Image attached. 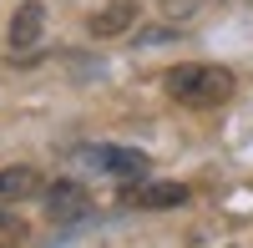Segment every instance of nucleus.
<instances>
[{
  "label": "nucleus",
  "mask_w": 253,
  "mask_h": 248,
  "mask_svg": "<svg viewBox=\"0 0 253 248\" xmlns=\"http://www.w3.org/2000/svg\"><path fill=\"white\" fill-rule=\"evenodd\" d=\"M76 162H81V167H91V172H107V177H126V182H137V177L152 172L147 152L117 147V142H86V147H76Z\"/></svg>",
  "instance_id": "obj_2"
},
{
  "label": "nucleus",
  "mask_w": 253,
  "mask_h": 248,
  "mask_svg": "<svg viewBox=\"0 0 253 248\" xmlns=\"http://www.w3.org/2000/svg\"><path fill=\"white\" fill-rule=\"evenodd\" d=\"M126 208H137V213H162V208H182L187 203V188L182 182H157V177H137L132 188H126Z\"/></svg>",
  "instance_id": "obj_4"
},
{
  "label": "nucleus",
  "mask_w": 253,
  "mask_h": 248,
  "mask_svg": "<svg viewBox=\"0 0 253 248\" xmlns=\"http://www.w3.org/2000/svg\"><path fill=\"white\" fill-rule=\"evenodd\" d=\"M41 198H46V218L61 223V228H76V223H91V218H96L91 193L81 188V182H71V177H61L56 188H46Z\"/></svg>",
  "instance_id": "obj_3"
},
{
  "label": "nucleus",
  "mask_w": 253,
  "mask_h": 248,
  "mask_svg": "<svg viewBox=\"0 0 253 248\" xmlns=\"http://www.w3.org/2000/svg\"><path fill=\"white\" fill-rule=\"evenodd\" d=\"M41 193H46V182L36 167H0V203H26Z\"/></svg>",
  "instance_id": "obj_7"
},
{
  "label": "nucleus",
  "mask_w": 253,
  "mask_h": 248,
  "mask_svg": "<svg viewBox=\"0 0 253 248\" xmlns=\"http://www.w3.org/2000/svg\"><path fill=\"white\" fill-rule=\"evenodd\" d=\"M132 26H137V0H107V5L86 20V31L96 41H117V36H126Z\"/></svg>",
  "instance_id": "obj_5"
},
{
  "label": "nucleus",
  "mask_w": 253,
  "mask_h": 248,
  "mask_svg": "<svg viewBox=\"0 0 253 248\" xmlns=\"http://www.w3.org/2000/svg\"><path fill=\"white\" fill-rule=\"evenodd\" d=\"M0 238H20V223L10 213H0Z\"/></svg>",
  "instance_id": "obj_8"
},
{
  "label": "nucleus",
  "mask_w": 253,
  "mask_h": 248,
  "mask_svg": "<svg viewBox=\"0 0 253 248\" xmlns=\"http://www.w3.org/2000/svg\"><path fill=\"white\" fill-rule=\"evenodd\" d=\"M167 96L177 101V107H193V112H208V107H223L228 96H233V71L228 66H213V61H182L162 76Z\"/></svg>",
  "instance_id": "obj_1"
},
{
  "label": "nucleus",
  "mask_w": 253,
  "mask_h": 248,
  "mask_svg": "<svg viewBox=\"0 0 253 248\" xmlns=\"http://www.w3.org/2000/svg\"><path fill=\"white\" fill-rule=\"evenodd\" d=\"M41 31H46V5H41V0H26V5L10 15V46L15 51H31L41 41Z\"/></svg>",
  "instance_id": "obj_6"
}]
</instances>
